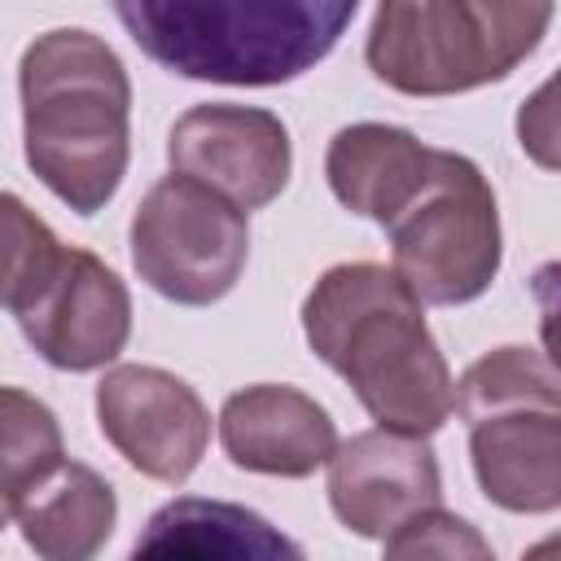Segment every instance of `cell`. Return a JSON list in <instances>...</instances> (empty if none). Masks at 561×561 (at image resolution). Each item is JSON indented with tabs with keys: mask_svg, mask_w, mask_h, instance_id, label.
Listing matches in <instances>:
<instances>
[{
	"mask_svg": "<svg viewBox=\"0 0 561 561\" xmlns=\"http://www.w3.org/2000/svg\"><path fill=\"white\" fill-rule=\"evenodd\" d=\"M425 302L381 263H337L302 298V333L381 430L430 438L451 416V368Z\"/></svg>",
	"mask_w": 561,
	"mask_h": 561,
	"instance_id": "obj_1",
	"label": "cell"
},
{
	"mask_svg": "<svg viewBox=\"0 0 561 561\" xmlns=\"http://www.w3.org/2000/svg\"><path fill=\"white\" fill-rule=\"evenodd\" d=\"M22 149L39 184L79 215H96L127 175L131 83L118 53L79 26L44 31L18 66Z\"/></svg>",
	"mask_w": 561,
	"mask_h": 561,
	"instance_id": "obj_2",
	"label": "cell"
},
{
	"mask_svg": "<svg viewBox=\"0 0 561 561\" xmlns=\"http://www.w3.org/2000/svg\"><path fill=\"white\" fill-rule=\"evenodd\" d=\"M131 44L180 79L276 88L346 35L359 0H110Z\"/></svg>",
	"mask_w": 561,
	"mask_h": 561,
	"instance_id": "obj_3",
	"label": "cell"
},
{
	"mask_svg": "<svg viewBox=\"0 0 561 561\" xmlns=\"http://www.w3.org/2000/svg\"><path fill=\"white\" fill-rule=\"evenodd\" d=\"M548 22L552 0H377L364 57L403 96H456L508 79Z\"/></svg>",
	"mask_w": 561,
	"mask_h": 561,
	"instance_id": "obj_4",
	"label": "cell"
},
{
	"mask_svg": "<svg viewBox=\"0 0 561 561\" xmlns=\"http://www.w3.org/2000/svg\"><path fill=\"white\" fill-rule=\"evenodd\" d=\"M399 280L434 307L473 302L500 272V210L478 162L434 149L430 175L386 224Z\"/></svg>",
	"mask_w": 561,
	"mask_h": 561,
	"instance_id": "obj_5",
	"label": "cell"
},
{
	"mask_svg": "<svg viewBox=\"0 0 561 561\" xmlns=\"http://www.w3.org/2000/svg\"><path fill=\"white\" fill-rule=\"evenodd\" d=\"M245 210L180 171L162 175L131 215L136 276L180 307H210L232 294L245 272Z\"/></svg>",
	"mask_w": 561,
	"mask_h": 561,
	"instance_id": "obj_6",
	"label": "cell"
},
{
	"mask_svg": "<svg viewBox=\"0 0 561 561\" xmlns=\"http://www.w3.org/2000/svg\"><path fill=\"white\" fill-rule=\"evenodd\" d=\"M13 316L22 337L61 373L105 368L131 337L127 285L92 250L75 245H57Z\"/></svg>",
	"mask_w": 561,
	"mask_h": 561,
	"instance_id": "obj_7",
	"label": "cell"
},
{
	"mask_svg": "<svg viewBox=\"0 0 561 561\" xmlns=\"http://www.w3.org/2000/svg\"><path fill=\"white\" fill-rule=\"evenodd\" d=\"M96 425L136 473L171 486L202 465L210 443L202 394L153 364H118L96 381Z\"/></svg>",
	"mask_w": 561,
	"mask_h": 561,
	"instance_id": "obj_8",
	"label": "cell"
},
{
	"mask_svg": "<svg viewBox=\"0 0 561 561\" xmlns=\"http://www.w3.org/2000/svg\"><path fill=\"white\" fill-rule=\"evenodd\" d=\"M171 171L202 180L241 210L276 202L294 171L289 131L272 110L210 101L175 118L167 136Z\"/></svg>",
	"mask_w": 561,
	"mask_h": 561,
	"instance_id": "obj_9",
	"label": "cell"
},
{
	"mask_svg": "<svg viewBox=\"0 0 561 561\" xmlns=\"http://www.w3.org/2000/svg\"><path fill=\"white\" fill-rule=\"evenodd\" d=\"M329 504L359 539H386L399 522L443 500V473L425 438L364 430L329 451Z\"/></svg>",
	"mask_w": 561,
	"mask_h": 561,
	"instance_id": "obj_10",
	"label": "cell"
},
{
	"mask_svg": "<svg viewBox=\"0 0 561 561\" xmlns=\"http://www.w3.org/2000/svg\"><path fill=\"white\" fill-rule=\"evenodd\" d=\"M219 443L237 469L267 478H311L329 460L337 430L311 394L259 381L224 399Z\"/></svg>",
	"mask_w": 561,
	"mask_h": 561,
	"instance_id": "obj_11",
	"label": "cell"
},
{
	"mask_svg": "<svg viewBox=\"0 0 561 561\" xmlns=\"http://www.w3.org/2000/svg\"><path fill=\"white\" fill-rule=\"evenodd\" d=\"M469 460L491 504L552 513L561 504V408H513L469 421Z\"/></svg>",
	"mask_w": 561,
	"mask_h": 561,
	"instance_id": "obj_12",
	"label": "cell"
},
{
	"mask_svg": "<svg viewBox=\"0 0 561 561\" xmlns=\"http://www.w3.org/2000/svg\"><path fill=\"white\" fill-rule=\"evenodd\" d=\"M430 158L434 149L421 145L408 127L351 123L329 140L324 180L351 215L386 228L430 175Z\"/></svg>",
	"mask_w": 561,
	"mask_h": 561,
	"instance_id": "obj_13",
	"label": "cell"
},
{
	"mask_svg": "<svg viewBox=\"0 0 561 561\" xmlns=\"http://www.w3.org/2000/svg\"><path fill=\"white\" fill-rule=\"evenodd\" d=\"M13 517L26 548H35L39 557L88 561L114 535L118 500L96 469L79 460H61L13 504Z\"/></svg>",
	"mask_w": 561,
	"mask_h": 561,
	"instance_id": "obj_14",
	"label": "cell"
},
{
	"mask_svg": "<svg viewBox=\"0 0 561 561\" xmlns=\"http://www.w3.org/2000/svg\"><path fill=\"white\" fill-rule=\"evenodd\" d=\"M136 557H224V561H272V557H289L298 561L302 548L294 539H285L267 517H259L254 508L228 504V500H202V495H180L171 504H162L145 535L131 548Z\"/></svg>",
	"mask_w": 561,
	"mask_h": 561,
	"instance_id": "obj_15",
	"label": "cell"
},
{
	"mask_svg": "<svg viewBox=\"0 0 561 561\" xmlns=\"http://www.w3.org/2000/svg\"><path fill=\"white\" fill-rule=\"evenodd\" d=\"M513 408H561L557 368L535 346H500L465 368L451 390V412L465 421L513 412Z\"/></svg>",
	"mask_w": 561,
	"mask_h": 561,
	"instance_id": "obj_16",
	"label": "cell"
},
{
	"mask_svg": "<svg viewBox=\"0 0 561 561\" xmlns=\"http://www.w3.org/2000/svg\"><path fill=\"white\" fill-rule=\"evenodd\" d=\"M61 460L66 447L53 408L26 390L0 386V495L9 508Z\"/></svg>",
	"mask_w": 561,
	"mask_h": 561,
	"instance_id": "obj_17",
	"label": "cell"
},
{
	"mask_svg": "<svg viewBox=\"0 0 561 561\" xmlns=\"http://www.w3.org/2000/svg\"><path fill=\"white\" fill-rule=\"evenodd\" d=\"M53 228L13 193H0V307H18L57 254Z\"/></svg>",
	"mask_w": 561,
	"mask_h": 561,
	"instance_id": "obj_18",
	"label": "cell"
},
{
	"mask_svg": "<svg viewBox=\"0 0 561 561\" xmlns=\"http://www.w3.org/2000/svg\"><path fill=\"white\" fill-rule=\"evenodd\" d=\"M381 548L394 561H408V557H451V561H460V557H491V543L465 517H456V513H447L438 504H430V508L412 513L408 522H399L381 539Z\"/></svg>",
	"mask_w": 561,
	"mask_h": 561,
	"instance_id": "obj_19",
	"label": "cell"
},
{
	"mask_svg": "<svg viewBox=\"0 0 561 561\" xmlns=\"http://www.w3.org/2000/svg\"><path fill=\"white\" fill-rule=\"evenodd\" d=\"M9 517H13V508H9V500H4V495H0V526H4V522H9Z\"/></svg>",
	"mask_w": 561,
	"mask_h": 561,
	"instance_id": "obj_20",
	"label": "cell"
}]
</instances>
